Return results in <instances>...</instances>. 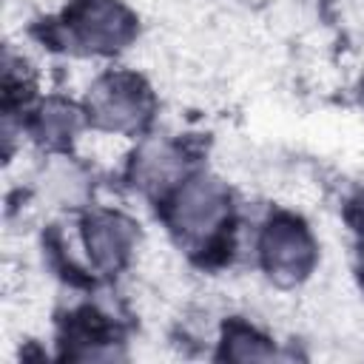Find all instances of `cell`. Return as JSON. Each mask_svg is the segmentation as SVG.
<instances>
[{
  "mask_svg": "<svg viewBox=\"0 0 364 364\" xmlns=\"http://www.w3.org/2000/svg\"><path fill=\"white\" fill-rule=\"evenodd\" d=\"M85 247H88V256L91 262L100 267V270H119L131 250H134V239H136V230H134V222L119 216V213H108V210H97L85 219Z\"/></svg>",
  "mask_w": 364,
  "mask_h": 364,
  "instance_id": "5b68a950",
  "label": "cell"
},
{
  "mask_svg": "<svg viewBox=\"0 0 364 364\" xmlns=\"http://www.w3.org/2000/svg\"><path fill=\"white\" fill-rule=\"evenodd\" d=\"M68 37L88 51H117L136 34L134 14L117 0H74L65 11Z\"/></svg>",
  "mask_w": 364,
  "mask_h": 364,
  "instance_id": "3957f363",
  "label": "cell"
},
{
  "mask_svg": "<svg viewBox=\"0 0 364 364\" xmlns=\"http://www.w3.org/2000/svg\"><path fill=\"white\" fill-rule=\"evenodd\" d=\"M77 125H80L77 108H71V105H65L60 100H51L48 105H43V111L37 117V134L51 145H57L65 136H71L77 131Z\"/></svg>",
  "mask_w": 364,
  "mask_h": 364,
  "instance_id": "8992f818",
  "label": "cell"
},
{
  "mask_svg": "<svg viewBox=\"0 0 364 364\" xmlns=\"http://www.w3.org/2000/svg\"><path fill=\"white\" fill-rule=\"evenodd\" d=\"M154 100L148 85L128 71L102 77L88 94V114L102 131L131 134L151 117Z\"/></svg>",
  "mask_w": 364,
  "mask_h": 364,
  "instance_id": "7a4b0ae2",
  "label": "cell"
},
{
  "mask_svg": "<svg viewBox=\"0 0 364 364\" xmlns=\"http://www.w3.org/2000/svg\"><path fill=\"white\" fill-rule=\"evenodd\" d=\"M228 191L216 179L193 176L176 191L168 216L185 239H205L213 236L216 228H222V222L228 219Z\"/></svg>",
  "mask_w": 364,
  "mask_h": 364,
  "instance_id": "277c9868",
  "label": "cell"
},
{
  "mask_svg": "<svg viewBox=\"0 0 364 364\" xmlns=\"http://www.w3.org/2000/svg\"><path fill=\"white\" fill-rule=\"evenodd\" d=\"M259 253L267 276L282 287L299 284L316 264L313 236L304 228V222L290 213H279L267 222L259 242Z\"/></svg>",
  "mask_w": 364,
  "mask_h": 364,
  "instance_id": "6da1fadb",
  "label": "cell"
},
{
  "mask_svg": "<svg viewBox=\"0 0 364 364\" xmlns=\"http://www.w3.org/2000/svg\"><path fill=\"white\" fill-rule=\"evenodd\" d=\"M222 355L236 358V361H247V358H270L273 350L267 347V338H262L253 327L245 324H230L225 330V347Z\"/></svg>",
  "mask_w": 364,
  "mask_h": 364,
  "instance_id": "52a82bcc",
  "label": "cell"
},
{
  "mask_svg": "<svg viewBox=\"0 0 364 364\" xmlns=\"http://www.w3.org/2000/svg\"><path fill=\"white\" fill-rule=\"evenodd\" d=\"M350 219H353V228H355V233H358V239H361V247H364V196L353 205Z\"/></svg>",
  "mask_w": 364,
  "mask_h": 364,
  "instance_id": "ba28073f",
  "label": "cell"
}]
</instances>
